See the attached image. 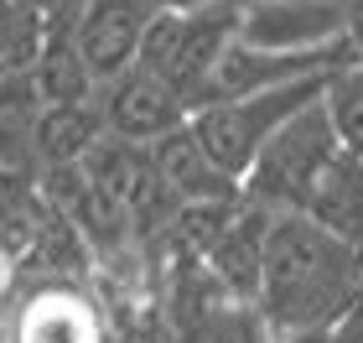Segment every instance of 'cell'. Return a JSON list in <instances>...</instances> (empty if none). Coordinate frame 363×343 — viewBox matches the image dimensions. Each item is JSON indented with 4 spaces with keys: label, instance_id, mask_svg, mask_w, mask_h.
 <instances>
[{
    "label": "cell",
    "instance_id": "obj_9",
    "mask_svg": "<svg viewBox=\"0 0 363 343\" xmlns=\"http://www.w3.org/2000/svg\"><path fill=\"white\" fill-rule=\"evenodd\" d=\"M99 104H104V120H109L114 136H130V141H145V146H156L161 136L192 125V104L167 78H156L145 62H135L130 73H120L114 84L99 89Z\"/></svg>",
    "mask_w": 363,
    "mask_h": 343
},
{
    "label": "cell",
    "instance_id": "obj_5",
    "mask_svg": "<svg viewBox=\"0 0 363 343\" xmlns=\"http://www.w3.org/2000/svg\"><path fill=\"white\" fill-rule=\"evenodd\" d=\"M6 343H109V307L94 281H6Z\"/></svg>",
    "mask_w": 363,
    "mask_h": 343
},
{
    "label": "cell",
    "instance_id": "obj_6",
    "mask_svg": "<svg viewBox=\"0 0 363 343\" xmlns=\"http://www.w3.org/2000/svg\"><path fill=\"white\" fill-rule=\"evenodd\" d=\"M348 0H244L239 42L265 53H353Z\"/></svg>",
    "mask_w": 363,
    "mask_h": 343
},
{
    "label": "cell",
    "instance_id": "obj_10",
    "mask_svg": "<svg viewBox=\"0 0 363 343\" xmlns=\"http://www.w3.org/2000/svg\"><path fill=\"white\" fill-rule=\"evenodd\" d=\"M275 219H280L275 208L239 198L234 214H228V224L218 229V239H213L208 260H203V266L218 276V286L228 291V297H239V302H250V307L259 302V286H265Z\"/></svg>",
    "mask_w": 363,
    "mask_h": 343
},
{
    "label": "cell",
    "instance_id": "obj_4",
    "mask_svg": "<svg viewBox=\"0 0 363 343\" xmlns=\"http://www.w3.org/2000/svg\"><path fill=\"white\" fill-rule=\"evenodd\" d=\"M327 94V73L317 78H296V84H275L259 94H234V99H213L192 114V130L203 136V146L218 156V167L228 177H250L259 151L270 146V136L291 114H301L306 104H317Z\"/></svg>",
    "mask_w": 363,
    "mask_h": 343
},
{
    "label": "cell",
    "instance_id": "obj_14",
    "mask_svg": "<svg viewBox=\"0 0 363 343\" xmlns=\"http://www.w3.org/2000/svg\"><path fill=\"white\" fill-rule=\"evenodd\" d=\"M31 94H37V104H89L99 99V78L89 68V58L78 53L73 31H57L52 42H47V53L37 58V68L21 73Z\"/></svg>",
    "mask_w": 363,
    "mask_h": 343
},
{
    "label": "cell",
    "instance_id": "obj_20",
    "mask_svg": "<svg viewBox=\"0 0 363 343\" xmlns=\"http://www.w3.org/2000/svg\"><path fill=\"white\" fill-rule=\"evenodd\" d=\"M291 343H327V333H311V338H291Z\"/></svg>",
    "mask_w": 363,
    "mask_h": 343
},
{
    "label": "cell",
    "instance_id": "obj_2",
    "mask_svg": "<svg viewBox=\"0 0 363 343\" xmlns=\"http://www.w3.org/2000/svg\"><path fill=\"white\" fill-rule=\"evenodd\" d=\"M244 0H203V6H161L145 31L140 62L192 104V114L213 104L218 68L239 42Z\"/></svg>",
    "mask_w": 363,
    "mask_h": 343
},
{
    "label": "cell",
    "instance_id": "obj_16",
    "mask_svg": "<svg viewBox=\"0 0 363 343\" xmlns=\"http://www.w3.org/2000/svg\"><path fill=\"white\" fill-rule=\"evenodd\" d=\"M327 109H333V125L348 151L363 156V58H342L333 73H327Z\"/></svg>",
    "mask_w": 363,
    "mask_h": 343
},
{
    "label": "cell",
    "instance_id": "obj_15",
    "mask_svg": "<svg viewBox=\"0 0 363 343\" xmlns=\"http://www.w3.org/2000/svg\"><path fill=\"white\" fill-rule=\"evenodd\" d=\"M57 31L62 26L47 6H37V0H6V21H0V73L6 78L31 73Z\"/></svg>",
    "mask_w": 363,
    "mask_h": 343
},
{
    "label": "cell",
    "instance_id": "obj_19",
    "mask_svg": "<svg viewBox=\"0 0 363 343\" xmlns=\"http://www.w3.org/2000/svg\"><path fill=\"white\" fill-rule=\"evenodd\" d=\"M156 6H203V0H156Z\"/></svg>",
    "mask_w": 363,
    "mask_h": 343
},
{
    "label": "cell",
    "instance_id": "obj_18",
    "mask_svg": "<svg viewBox=\"0 0 363 343\" xmlns=\"http://www.w3.org/2000/svg\"><path fill=\"white\" fill-rule=\"evenodd\" d=\"M37 6H47V11H52L62 31H73V21H78V11H84V0H37Z\"/></svg>",
    "mask_w": 363,
    "mask_h": 343
},
{
    "label": "cell",
    "instance_id": "obj_13",
    "mask_svg": "<svg viewBox=\"0 0 363 343\" xmlns=\"http://www.w3.org/2000/svg\"><path fill=\"white\" fill-rule=\"evenodd\" d=\"M301 214L311 224H322L327 234L348 239L363 250V156L342 146V156L317 177V187H311V198Z\"/></svg>",
    "mask_w": 363,
    "mask_h": 343
},
{
    "label": "cell",
    "instance_id": "obj_12",
    "mask_svg": "<svg viewBox=\"0 0 363 343\" xmlns=\"http://www.w3.org/2000/svg\"><path fill=\"white\" fill-rule=\"evenodd\" d=\"M104 136H109V120H104V104L99 99H89V104H42L37 120L26 125V146H31L37 172L84 161Z\"/></svg>",
    "mask_w": 363,
    "mask_h": 343
},
{
    "label": "cell",
    "instance_id": "obj_11",
    "mask_svg": "<svg viewBox=\"0 0 363 343\" xmlns=\"http://www.w3.org/2000/svg\"><path fill=\"white\" fill-rule=\"evenodd\" d=\"M156 161H161V177H167V192L177 198V208L234 203V198H244V183L218 167V156L203 146V136H197L192 125L161 136V141H156Z\"/></svg>",
    "mask_w": 363,
    "mask_h": 343
},
{
    "label": "cell",
    "instance_id": "obj_1",
    "mask_svg": "<svg viewBox=\"0 0 363 343\" xmlns=\"http://www.w3.org/2000/svg\"><path fill=\"white\" fill-rule=\"evenodd\" d=\"M358 297H363L358 244L327 234L306 214H280L270 234L265 286H259V302H255L270 343L333 333Z\"/></svg>",
    "mask_w": 363,
    "mask_h": 343
},
{
    "label": "cell",
    "instance_id": "obj_17",
    "mask_svg": "<svg viewBox=\"0 0 363 343\" xmlns=\"http://www.w3.org/2000/svg\"><path fill=\"white\" fill-rule=\"evenodd\" d=\"M327 343H363V297L348 307V317H342L337 328L327 333Z\"/></svg>",
    "mask_w": 363,
    "mask_h": 343
},
{
    "label": "cell",
    "instance_id": "obj_8",
    "mask_svg": "<svg viewBox=\"0 0 363 343\" xmlns=\"http://www.w3.org/2000/svg\"><path fill=\"white\" fill-rule=\"evenodd\" d=\"M156 11H161L156 0H84V11L73 21V42L89 58L99 89L140 62V47H145Z\"/></svg>",
    "mask_w": 363,
    "mask_h": 343
},
{
    "label": "cell",
    "instance_id": "obj_7",
    "mask_svg": "<svg viewBox=\"0 0 363 343\" xmlns=\"http://www.w3.org/2000/svg\"><path fill=\"white\" fill-rule=\"evenodd\" d=\"M84 167L104 183L114 198H120L130 214H135L140 224V239H151L161 234L182 208L177 198L167 192V177H161V161H156V146H145V141H130V136H109L94 146V151L84 156Z\"/></svg>",
    "mask_w": 363,
    "mask_h": 343
},
{
    "label": "cell",
    "instance_id": "obj_3",
    "mask_svg": "<svg viewBox=\"0 0 363 343\" xmlns=\"http://www.w3.org/2000/svg\"><path fill=\"white\" fill-rule=\"evenodd\" d=\"M342 156V136L333 125V109L327 99L306 104L301 114H291L286 125L270 136V146L259 151V161L244 177V198L265 203L275 214H301L317 177Z\"/></svg>",
    "mask_w": 363,
    "mask_h": 343
}]
</instances>
